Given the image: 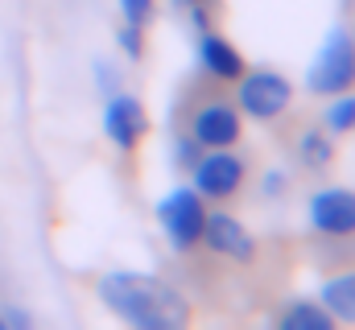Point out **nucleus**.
Returning <instances> with one entry per match:
<instances>
[{
  "label": "nucleus",
  "mask_w": 355,
  "mask_h": 330,
  "mask_svg": "<svg viewBox=\"0 0 355 330\" xmlns=\"http://www.w3.org/2000/svg\"><path fill=\"white\" fill-rule=\"evenodd\" d=\"M190 137H194L202 149H232V145L244 137L240 107L219 103V99L198 103V107H194V116H190Z\"/></svg>",
  "instance_id": "obj_7"
},
{
  "label": "nucleus",
  "mask_w": 355,
  "mask_h": 330,
  "mask_svg": "<svg viewBox=\"0 0 355 330\" xmlns=\"http://www.w3.org/2000/svg\"><path fill=\"white\" fill-rule=\"evenodd\" d=\"M318 302L331 310L335 322H355V272H339V277L322 281Z\"/></svg>",
  "instance_id": "obj_11"
},
{
  "label": "nucleus",
  "mask_w": 355,
  "mask_h": 330,
  "mask_svg": "<svg viewBox=\"0 0 355 330\" xmlns=\"http://www.w3.org/2000/svg\"><path fill=\"white\" fill-rule=\"evenodd\" d=\"M352 37H355V25H352Z\"/></svg>",
  "instance_id": "obj_20"
},
{
  "label": "nucleus",
  "mask_w": 355,
  "mask_h": 330,
  "mask_svg": "<svg viewBox=\"0 0 355 330\" xmlns=\"http://www.w3.org/2000/svg\"><path fill=\"white\" fill-rule=\"evenodd\" d=\"M190 173H194V190L202 198H232V194H240L248 165L227 149H202V157L190 165Z\"/></svg>",
  "instance_id": "obj_5"
},
{
  "label": "nucleus",
  "mask_w": 355,
  "mask_h": 330,
  "mask_svg": "<svg viewBox=\"0 0 355 330\" xmlns=\"http://www.w3.org/2000/svg\"><path fill=\"white\" fill-rule=\"evenodd\" d=\"M306 87L314 95H343L355 87V37L352 29H331L322 50L314 54L310 71H306Z\"/></svg>",
  "instance_id": "obj_2"
},
{
  "label": "nucleus",
  "mask_w": 355,
  "mask_h": 330,
  "mask_svg": "<svg viewBox=\"0 0 355 330\" xmlns=\"http://www.w3.org/2000/svg\"><path fill=\"white\" fill-rule=\"evenodd\" d=\"M95 79H99V87H103V95H116L120 75H116V71H107V62H95Z\"/></svg>",
  "instance_id": "obj_17"
},
{
  "label": "nucleus",
  "mask_w": 355,
  "mask_h": 330,
  "mask_svg": "<svg viewBox=\"0 0 355 330\" xmlns=\"http://www.w3.org/2000/svg\"><path fill=\"white\" fill-rule=\"evenodd\" d=\"M95 293L116 318H124L137 330L190 327V302L166 277H153V272H103Z\"/></svg>",
  "instance_id": "obj_1"
},
{
  "label": "nucleus",
  "mask_w": 355,
  "mask_h": 330,
  "mask_svg": "<svg viewBox=\"0 0 355 330\" xmlns=\"http://www.w3.org/2000/svg\"><path fill=\"white\" fill-rule=\"evenodd\" d=\"M198 62H202V71H207L211 79H223V82H236L248 71L244 54H240L223 33H211V29H202V37H198Z\"/></svg>",
  "instance_id": "obj_10"
},
{
  "label": "nucleus",
  "mask_w": 355,
  "mask_h": 330,
  "mask_svg": "<svg viewBox=\"0 0 355 330\" xmlns=\"http://www.w3.org/2000/svg\"><path fill=\"white\" fill-rule=\"evenodd\" d=\"M297 157H302V165H310V169H331L335 165V141H331V132L306 128L297 137Z\"/></svg>",
  "instance_id": "obj_13"
},
{
  "label": "nucleus",
  "mask_w": 355,
  "mask_h": 330,
  "mask_svg": "<svg viewBox=\"0 0 355 330\" xmlns=\"http://www.w3.org/2000/svg\"><path fill=\"white\" fill-rule=\"evenodd\" d=\"M116 42H120V50H124L132 62H141V58H145V25L124 21V25L116 29Z\"/></svg>",
  "instance_id": "obj_15"
},
{
  "label": "nucleus",
  "mask_w": 355,
  "mask_h": 330,
  "mask_svg": "<svg viewBox=\"0 0 355 330\" xmlns=\"http://www.w3.org/2000/svg\"><path fill=\"white\" fill-rule=\"evenodd\" d=\"M277 327L281 330H331L335 318L322 302H289L281 314H277Z\"/></svg>",
  "instance_id": "obj_12"
},
{
  "label": "nucleus",
  "mask_w": 355,
  "mask_h": 330,
  "mask_svg": "<svg viewBox=\"0 0 355 330\" xmlns=\"http://www.w3.org/2000/svg\"><path fill=\"white\" fill-rule=\"evenodd\" d=\"M0 330H4V318H0Z\"/></svg>",
  "instance_id": "obj_19"
},
{
  "label": "nucleus",
  "mask_w": 355,
  "mask_h": 330,
  "mask_svg": "<svg viewBox=\"0 0 355 330\" xmlns=\"http://www.w3.org/2000/svg\"><path fill=\"white\" fill-rule=\"evenodd\" d=\"M157 223L166 232L170 248L190 252L194 244H202V223H207V207L198 190H170L157 202Z\"/></svg>",
  "instance_id": "obj_3"
},
{
  "label": "nucleus",
  "mask_w": 355,
  "mask_h": 330,
  "mask_svg": "<svg viewBox=\"0 0 355 330\" xmlns=\"http://www.w3.org/2000/svg\"><path fill=\"white\" fill-rule=\"evenodd\" d=\"M327 132H331V137H347V132H355V95L352 91H343V95L327 107Z\"/></svg>",
  "instance_id": "obj_14"
},
{
  "label": "nucleus",
  "mask_w": 355,
  "mask_h": 330,
  "mask_svg": "<svg viewBox=\"0 0 355 330\" xmlns=\"http://www.w3.org/2000/svg\"><path fill=\"white\" fill-rule=\"evenodd\" d=\"M120 12H124V21H132V25H149L153 0H120Z\"/></svg>",
  "instance_id": "obj_16"
},
{
  "label": "nucleus",
  "mask_w": 355,
  "mask_h": 330,
  "mask_svg": "<svg viewBox=\"0 0 355 330\" xmlns=\"http://www.w3.org/2000/svg\"><path fill=\"white\" fill-rule=\"evenodd\" d=\"M310 227L331 236V240H347L355 236V190H343V186H331V190H318L310 194Z\"/></svg>",
  "instance_id": "obj_8"
},
{
  "label": "nucleus",
  "mask_w": 355,
  "mask_h": 330,
  "mask_svg": "<svg viewBox=\"0 0 355 330\" xmlns=\"http://www.w3.org/2000/svg\"><path fill=\"white\" fill-rule=\"evenodd\" d=\"M285 186H289V177H285L281 169H268V173H265V198H277Z\"/></svg>",
  "instance_id": "obj_18"
},
{
  "label": "nucleus",
  "mask_w": 355,
  "mask_h": 330,
  "mask_svg": "<svg viewBox=\"0 0 355 330\" xmlns=\"http://www.w3.org/2000/svg\"><path fill=\"white\" fill-rule=\"evenodd\" d=\"M103 137L120 149V153H132L145 137H149V112L141 99L132 95H107L103 103Z\"/></svg>",
  "instance_id": "obj_6"
},
{
  "label": "nucleus",
  "mask_w": 355,
  "mask_h": 330,
  "mask_svg": "<svg viewBox=\"0 0 355 330\" xmlns=\"http://www.w3.org/2000/svg\"><path fill=\"white\" fill-rule=\"evenodd\" d=\"M236 82V107L252 120H277L293 103V82L277 71H244Z\"/></svg>",
  "instance_id": "obj_4"
},
{
  "label": "nucleus",
  "mask_w": 355,
  "mask_h": 330,
  "mask_svg": "<svg viewBox=\"0 0 355 330\" xmlns=\"http://www.w3.org/2000/svg\"><path fill=\"white\" fill-rule=\"evenodd\" d=\"M202 244L211 248L215 256L236 260V264H252V260H257V240H252V232H248L240 219H232V215H207V223H202Z\"/></svg>",
  "instance_id": "obj_9"
}]
</instances>
